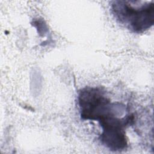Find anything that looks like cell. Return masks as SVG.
Masks as SVG:
<instances>
[{
	"mask_svg": "<svg viewBox=\"0 0 154 154\" xmlns=\"http://www.w3.org/2000/svg\"><path fill=\"white\" fill-rule=\"evenodd\" d=\"M81 117L99 122L102 133L101 143L109 150L120 151L128 146L126 128L134 120L126 107L111 102L106 93L99 87H85L78 94Z\"/></svg>",
	"mask_w": 154,
	"mask_h": 154,
	"instance_id": "1",
	"label": "cell"
},
{
	"mask_svg": "<svg viewBox=\"0 0 154 154\" xmlns=\"http://www.w3.org/2000/svg\"><path fill=\"white\" fill-rule=\"evenodd\" d=\"M111 8L115 17L134 32H143L154 23L153 1H114L111 2Z\"/></svg>",
	"mask_w": 154,
	"mask_h": 154,
	"instance_id": "2",
	"label": "cell"
}]
</instances>
